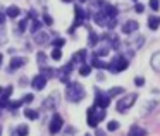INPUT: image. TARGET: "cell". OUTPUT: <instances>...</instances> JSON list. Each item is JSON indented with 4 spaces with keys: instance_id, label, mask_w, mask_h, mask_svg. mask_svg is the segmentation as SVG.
Segmentation results:
<instances>
[{
    "instance_id": "obj_1",
    "label": "cell",
    "mask_w": 160,
    "mask_h": 136,
    "mask_svg": "<svg viewBox=\"0 0 160 136\" xmlns=\"http://www.w3.org/2000/svg\"><path fill=\"white\" fill-rule=\"evenodd\" d=\"M84 95H86V91H84V88L81 86L79 83H76V81H72V83H67L66 98H67L69 102L78 103V102H81V100L84 98Z\"/></svg>"
},
{
    "instance_id": "obj_2",
    "label": "cell",
    "mask_w": 160,
    "mask_h": 136,
    "mask_svg": "<svg viewBox=\"0 0 160 136\" xmlns=\"http://www.w3.org/2000/svg\"><path fill=\"white\" fill-rule=\"evenodd\" d=\"M136 100H138V95H136V93H128V95H124V97L117 102V107H115V108H117V112H121V114H126V112L134 105Z\"/></svg>"
},
{
    "instance_id": "obj_3",
    "label": "cell",
    "mask_w": 160,
    "mask_h": 136,
    "mask_svg": "<svg viewBox=\"0 0 160 136\" xmlns=\"http://www.w3.org/2000/svg\"><path fill=\"white\" fill-rule=\"evenodd\" d=\"M128 67H129V62H128V59L122 57V55H115L114 59H112V62L107 64V69L110 71V73H114V74L121 73V71L128 69Z\"/></svg>"
},
{
    "instance_id": "obj_4",
    "label": "cell",
    "mask_w": 160,
    "mask_h": 136,
    "mask_svg": "<svg viewBox=\"0 0 160 136\" xmlns=\"http://www.w3.org/2000/svg\"><path fill=\"white\" fill-rule=\"evenodd\" d=\"M62 126H64V119L60 117L59 114H53L52 115V121H50V126H48L50 133H52V134H57V133L62 129Z\"/></svg>"
},
{
    "instance_id": "obj_5",
    "label": "cell",
    "mask_w": 160,
    "mask_h": 136,
    "mask_svg": "<svg viewBox=\"0 0 160 136\" xmlns=\"http://www.w3.org/2000/svg\"><path fill=\"white\" fill-rule=\"evenodd\" d=\"M72 69H74V66H72V64H66V66H64V67H60V69H59V73H57V76H59V79L60 81H62V83H69V74L71 73H72Z\"/></svg>"
},
{
    "instance_id": "obj_6",
    "label": "cell",
    "mask_w": 160,
    "mask_h": 136,
    "mask_svg": "<svg viewBox=\"0 0 160 136\" xmlns=\"http://www.w3.org/2000/svg\"><path fill=\"white\" fill-rule=\"evenodd\" d=\"M108 103H110V98H108V95L102 93V91L95 95V105H93L95 108H105V107H108Z\"/></svg>"
},
{
    "instance_id": "obj_7",
    "label": "cell",
    "mask_w": 160,
    "mask_h": 136,
    "mask_svg": "<svg viewBox=\"0 0 160 136\" xmlns=\"http://www.w3.org/2000/svg\"><path fill=\"white\" fill-rule=\"evenodd\" d=\"M57 105H59V97H57L55 93H52L45 102H43V108H47V110H52V108L57 107Z\"/></svg>"
},
{
    "instance_id": "obj_8",
    "label": "cell",
    "mask_w": 160,
    "mask_h": 136,
    "mask_svg": "<svg viewBox=\"0 0 160 136\" xmlns=\"http://www.w3.org/2000/svg\"><path fill=\"white\" fill-rule=\"evenodd\" d=\"M138 28H139L138 21H126L124 26H122V33L124 35H131V33L138 31Z\"/></svg>"
},
{
    "instance_id": "obj_9",
    "label": "cell",
    "mask_w": 160,
    "mask_h": 136,
    "mask_svg": "<svg viewBox=\"0 0 160 136\" xmlns=\"http://www.w3.org/2000/svg\"><path fill=\"white\" fill-rule=\"evenodd\" d=\"M45 84H47V78L42 76V74H38V76H35L31 79V86L35 88V90H43Z\"/></svg>"
},
{
    "instance_id": "obj_10",
    "label": "cell",
    "mask_w": 160,
    "mask_h": 136,
    "mask_svg": "<svg viewBox=\"0 0 160 136\" xmlns=\"http://www.w3.org/2000/svg\"><path fill=\"white\" fill-rule=\"evenodd\" d=\"M84 60H86V50H79V52H76L71 57V64H72V66H76V64H84Z\"/></svg>"
},
{
    "instance_id": "obj_11",
    "label": "cell",
    "mask_w": 160,
    "mask_h": 136,
    "mask_svg": "<svg viewBox=\"0 0 160 136\" xmlns=\"http://www.w3.org/2000/svg\"><path fill=\"white\" fill-rule=\"evenodd\" d=\"M103 5V14H105V18H108V19H115V16H117V9L114 7V5H110V4H102Z\"/></svg>"
},
{
    "instance_id": "obj_12",
    "label": "cell",
    "mask_w": 160,
    "mask_h": 136,
    "mask_svg": "<svg viewBox=\"0 0 160 136\" xmlns=\"http://www.w3.org/2000/svg\"><path fill=\"white\" fill-rule=\"evenodd\" d=\"M95 112H97V108H95V107L88 108V126H90V128H97V126H98L97 114H95Z\"/></svg>"
},
{
    "instance_id": "obj_13",
    "label": "cell",
    "mask_w": 160,
    "mask_h": 136,
    "mask_svg": "<svg viewBox=\"0 0 160 136\" xmlns=\"http://www.w3.org/2000/svg\"><path fill=\"white\" fill-rule=\"evenodd\" d=\"M24 64H26V59H24V57H12V59H11V69H12V71L21 69Z\"/></svg>"
},
{
    "instance_id": "obj_14",
    "label": "cell",
    "mask_w": 160,
    "mask_h": 136,
    "mask_svg": "<svg viewBox=\"0 0 160 136\" xmlns=\"http://www.w3.org/2000/svg\"><path fill=\"white\" fill-rule=\"evenodd\" d=\"M93 19H95V23H97L98 26H107V24H108V21H110L108 18H105V14H103L102 11H98L97 14L93 16Z\"/></svg>"
},
{
    "instance_id": "obj_15",
    "label": "cell",
    "mask_w": 160,
    "mask_h": 136,
    "mask_svg": "<svg viewBox=\"0 0 160 136\" xmlns=\"http://www.w3.org/2000/svg\"><path fill=\"white\" fill-rule=\"evenodd\" d=\"M150 66H152L153 71L160 73V52H155L152 55V60H150Z\"/></svg>"
},
{
    "instance_id": "obj_16",
    "label": "cell",
    "mask_w": 160,
    "mask_h": 136,
    "mask_svg": "<svg viewBox=\"0 0 160 136\" xmlns=\"http://www.w3.org/2000/svg\"><path fill=\"white\" fill-rule=\"evenodd\" d=\"M128 136H146V129L139 128V126H132V128L129 129Z\"/></svg>"
},
{
    "instance_id": "obj_17",
    "label": "cell",
    "mask_w": 160,
    "mask_h": 136,
    "mask_svg": "<svg viewBox=\"0 0 160 136\" xmlns=\"http://www.w3.org/2000/svg\"><path fill=\"white\" fill-rule=\"evenodd\" d=\"M48 42H50V35H47V33H38L35 36V43H38V45H43V43H48Z\"/></svg>"
},
{
    "instance_id": "obj_18",
    "label": "cell",
    "mask_w": 160,
    "mask_h": 136,
    "mask_svg": "<svg viewBox=\"0 0 160 136\" xmlns=\"http://www.w3.org/2000/svg\"><path fill=\"white\" fill-rule=\"evenodd\" d=\"M160 26V18L158 16H150L148 18V28L150 29H157Z\"/></svg>"
},
{
    "instance_id": "obj_19",
    "label": "cell",
    "mask_w": 160,
    "mask_h": 136,
    "mask_svg": "<svg viewBox=\"0 0 160 136\" xmlns=\"http://www.w3.org/2000/svg\"><path fill=\"white\" fill-rule=\"evenodd\" d=\"M19 14H21V9H19L18 5H11V7L7 9V12H5V16H9V18H18Z\"/></svg>"
},
{
    "instance_id": "obj_20",
    "label": "cell",
    "mask_w": 160,
    "mask_h": 136,
    "mask_svg": "<svg viewBox=\"0 0 160 136\" xmlns=\"http://www.w3.org/2000/svg\"><path fill=\"white\" fill-rule=\"evenodd\" d=\"M121 93H124V88H122V86H114V88H110V90L107 91L108 98H112V97H117V95H121Z\"/></svg>"
},
{
    "instance_id": "obj_21",
    "label": "cell",
    "mask_w": 160,
    "mask_h": 136,
    "mask_svg": "<svg viewBox=\"0 0 160 136\" xmlns=\"http://www.w3.org/2000/svg\"><path fill=\"white\" fill-rule=\"evenodd\" d=\"M29 129L26 124H19L18 128H16V136H28Z\"/></svg>"
},
{
    "instance_id": "obj_22",
    "label": "cell",
    "mask_w": 160,
    "mask_h": 136,
    "mask_svg": "<svg viewBox=\"0 0 160 136\" xmlns=\"http://www.w3.org/2000/svg\"><path fill=\"white\" fill-rule=\"evenodd\" d=\"M91 64H93V67H97V69H107V64H105L102 59H98V57H93Z\"/></svg>"
},
{
    "instance_id": "obj_23",
    "label": "cell",
    "mask_w": 160,
    "mask_h": 136,
    "mask_svg": "<svg viewBox=\"0 0 160 136\" xmlns=\"http://www.w3.org/2000/svg\"><path fill=\"white\" fill-rule=\"evenodd\" d=\"M24 115L29 119V121H36V119H38V112L33 110V108H26V110H24Z\"/></svg>"
},
{
    "instance_id": "obj_24",
    "label": "cell",
    "mask_w": 160,
    "mask_h": 136,
    "mask_svg": "<svg viewBox=\"0 0 160 136\" xmlns=\"http://www.w3.org/2000/svg\"><path fill=\"white\" fill-rule=\"evenodd\" d=\"M36 60H38L40 67H47V55L43 52H38V55H36Z\"/></svg>"
},
{
    "instance_id": "obj_25",
    "label": "cell",
    "mask_w": 160,
    "mask_h": 136,
    "mask_svg": "<svg viewBox=\"0 0 160 136\" xmlns=\"http://www.w3.org/2000/svg\"><path fill=\"white\" fill-rule=\"evenodd\" d=\"M90 73H91V66H88V64H83V66L79 67L81 76H90Z\"/></svg>"
},
{
    "instance_id": "obj_26",
    "label": "cell",
    "mask_w": 160,
    "mask_h": 136,
    "mask_svg": "<svg viewBox=\"0 0 160 136\" xmlns=\"http://www.w3.org/2000/svg\"><path fill=\"white\" fill-rule=\"evenodd\" d=\"M52 59L53 60H60V59H62V50H60V48H53L52 50Z\"/></svg>"
},
{
    "instance_id": "obj_27",
    "label": "cell",
    "mask_w": 160,
    "mask_h": 136,
    "mask_svg": "<svg viewBox=\"0 0 160 136\" xmlns=\"http://www.w3.org/2000/svg\"><path fill=\"white\" fill-rule=\"evenodd\" d=\"M22 103H24L22 100H18V102H9V105H7V107H9V108H12V110H16V108H19Z\"/></svg>"
},
{
    "instance_id": "obj_28",
    "label": "cell",
    "mask_w": 160,
    "mask_h": 136,
    "mask_svg": "<svg viewBox=\"0 0 160 136\" xmlns=\"http://www.w3.org/2000/svg\"><path fill=\"white\" fill-rule=\"evenodd\" d=\"M40 28H42V23L36 21V19H33V23H31V33H36Z\"/></svg>"
},
{
    "instance_id": "obj_29",
    "label": "cell",
    "mask_w": 160,
    "mask_h": 136,
    "mask_svg": "<svg viewBox=\"0 0 160 136\" xmlns=\"http://www.w3.org/2000/svg\"><path fill=\"white\" fill-rule=\"evenodd\" d=\"M107 129H108V131H117V129H119V122L117 121H110L107 124Z\"/></svg>"
},
{
    "instance_id": "obj_30",
    "label": "cell",
    "mask_w": 160,
    "mask_h": 136,
    "mask_svg": "<svg viewBox=\"0 0 160 136\" xmlns=\"http://www.w3.org/2000/svg\"><path fill=\"white\" fill-rule=\"evenodd\" d=\"M98 42H100V38H98V36L97 35H95V33L93 31H90V45L91 47H93V45H97V43Z\"/></svg>"
},
{
    "instance_id": "obj_31",
    "label": "cell",
    "mask_w": 160,
    "mask_h": 136,
    "mask_svg": "<svg viewBox=\"0 0 160 136\" xmlns=\"http://www.w3.org/2000/svg\"><path fill=\"white\" fill-rule=\"evenodd\" d=\"M53 45H55V48H60V47L66 45V40H64V38H57V40H53Z\"/></svg>"
},
{
    "instance_id": "obj_32",
    "label": "cell",
    "mask_w": 160,
    "mask_h": 136,
    "mask_svg": "<svg viewBox=\"0 0 160 136\" xmlns=\"http://www.w3.org/2000/svg\"><path fill=\"white\" fill-rule=\"evenodd\" d=\"M5 42H7V36H5V31H4V28H0V45H4Z\"/></svg>"
},
{
    "instance_id": "obj_33",
    "label": "cell",
    "mask_w": 160,
    "mask_h": 136,
    "mask_svg": "<svg viewBox=\"0 0 160 136\" xmlns=\"http://www.w3.org/2000/svg\"><path fill=\"white\" fill-rule=\"evenodd\" d=\"M150 7H152L153 11H158V7H160V2H158V0H150Z\"/></svg>"
},
{
    "instance_id": "obj_34",
    "label": "cell",
    "mask_w": 160,
    "mask_h": 136,
    "mask_svg": "<svg viewBox=\"0 0 160 136\" xmlns=\"http://www.w3.org/2000/svg\"><path fill=\"white\" fill-rule=\"evenodd\" d=\"M26 28H28V21H26V19H22V21L19 23V33H22Z\"/></svg>"
},
{
    "instance_id": "obj_35",
    "label": "cell",
    "mask_w": 160,
    "mask_h": 136,
    "mask_svg": "<svg viewBox=\"0 0 160 136\" xmlns=\"http://www.w3.org/2000/svg\"><path fill=\"white\" fill-rule=\"evenodd\" d=\"M134 84L136 86H143V84H145V78H134Z\"/></svg>"
},
{
    "instance_id": "obj_36",
    "label": "cell",
    "mask_w": 160,
    "mask_h": 136,
    "mask_svg": "<svg viewBox=\"0 0 160 136\" xmlns=\"http://www.w3.org/2000/svg\"><path fill=\"white\" fill-rule=\"evenodd\" d=\"M43 23H47V24H48V26H50V24H53V19H52V18H50V16H48V14H45V16H43Z\"/></svg>"
},
{
    "instance_id": "obj_37",
    "label": "cell",
    "mask_w": 160,
    "mask_h": 136,
    "mask_svg": "<svg viewBox=\"0 0 160 136\" xmlns=\"http://www.w3.org/2000/svg\"><path fill=\"white\" fill-rule=\"evenodd\" d=\"M134 11H136V12H139V14H141V12L145 11V5H143V4H136V5H134Z\"/></svg>"
},
{
    "instance_id": "obj_38",
    "label": "cell",
    "mask_w": 160,
    "mask_h": 136,
    "mask_svg": "<svg viewBox=\"0 0 160 136\" xmlns=\"http://www.w3.org/2000/svg\"><path fill=\"white\" fill-rule=\"evenodd\" d=\"M5 18H7V16H5V14H2V12H0V28H2V26L5 24Z\"/></svg>"
},
{
    "instance_id": "obj_39",
    "label": "cell",
    "mask_w": 160,
    "mask_h": 136,
    "mask_svg": "<svg viewBox=\"0 0 160 136\" xmlns=\"http://www.w3.org/2000/svg\"><path fill=\"white\" fill-rule=\"evenodd\" d=\"M33 100V95H26L24 98H22V102H31Z\"/></svg>"
},
{
    "instance_id": "obj_40",
    "label": "cell",
    "mask_w": 160,
    "mask_h": 136,
    "mask_svg": "<svg viewBox=\"0 0 160 136\" xmlns=\"http://www.w3.org/2000/svg\"><path fill=\"white\" fill-rule=\"evenodd\" d=\"M97 136H105V133L103 131H97Z\"/></svg>"
},
{
    "instance_id": "obj_41",
    "label": "cell",
    "mask_w": 160,
    "mask_h": 136,
    "mask_svg": "<svg viewBox=\"0 0 160 136\" xmlns=\"http://www.w3.org/2000/svg\"><path fill=\"white\" fill-rule=\"evenodd\" d=\"M2 59H4V55H2V53H0V62H2Z\"/></svg>"
},
{
    "instance_id": "obj_42",
    "label": "cell",
    "mask_w": 160,
    "mask_h": 136,
    "mask_svg": "<svg viewBox=\"0 0 160 136\" xmlns=\"http://www.w3.org/2000/svg\"><path fill=\"white\" fill-rule=\"evenodd\" d=\"M2 91H4V90H2V86H0V93H2Z\"/></svg>"
},
{
    "instance_id": "obj_43",
    "label": "cell",
    "mask_w": 160,
    "mask_h": 136,
    "mask_svg": "<svg viewBox=\"0 0 160 136\" xmlns=\"http://www.w3.org/2000/svg\"><path fill=\"white\" fill-rule=\"evenodd\" d=\"M64 2H71V0H64Z\"/></svg>"
},
{
    "instance_id": "obj_44",
    "label": "cell",
    "mask_w": 160,
    "mask_h": 136,
    "mask_svg": "<svg viewBox=\"0 0 160 136\" xmlns=\"http://www.w3.org/2000/svg\"><path fill=\"white\" fill-rule=\"evenodd\" d=\"M0 133H2V129H0Z\"/></svg>"
},
{
    "instance_id": "obj_45",
    "label": "cell",
    "mask_w": 160,
    "mask_h": 136,
    "mask_svg": "<svg viewBox=\"0 0 160 136\" xmlns=\"http://www.w3.org/2000/svg\"><path fill=\"white\" fill-rule=\"evenodd\" d=\"M81 2H84V0H81Z\"/></svg>"
},
{
    "instance_id": "obj_46",
    "label": "cell",
    "mask_w": 160,
    "mask_h": 136,
    "mask_svg": "<svg viewBox=\"0 0 160 136\" xmlns=\"http://www.w3.org/2000/svg\"><path fill=\"white\" fill-rule=\"evenodd\" d=\"M86 136H90V134H86Z\"/></svg>"
}]
</instances>
